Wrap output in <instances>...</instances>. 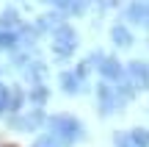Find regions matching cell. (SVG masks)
I'll return each instance as SVG.
<instances>
[{"label": "cell", "instance_id": "7a4b0ae2", "mask_svg": "<svg viewBox=\"0 0 149 147\" xmlns=\"http://www.w3.org/2000/svg\"><path fill=\"white\" fill-rule=\"evenodd\" d=\"M74 47V33L72 31H61L58 33V42H55V50L58 53H66V50Z\"/></svg>", "mask_w": 149, "mask_h": 147}, {"label": "cell", "instance_id": "3957f363", "mask_svg": "<svg viewBox=\"0 0 149 147\" xmlns=\"http://www.w3.org/2000/svg\"><path fill=\"white\" fill-rule=\"evenodd\" d=\"M130 136H133V142H135V147H149V131H133L130 133Z\"/></svg>", "mask_w": 149, "mask_h": 147}, {"label": "cell", "instance_id": "8fae6325", "mask_svg": "<svg viewBox=\"0 0 149 147\" xmlns=\"http://www.w3.org/2000/svg\"><path fill=\"white\" fill-rule=\"evenodd\" d=\"M8 147H14V144H8Z\"/></svg>", "mask_w": 149, "mask_h": 147}, {"label": "cell", "instance_id": "8992f818", "mask_svg": "<svg viewBox=\"0 0 149 147\" xmlns=\"http://www.w3.org/2000/svg\"><path fill=\"white\" fill-rule=\"evenodd\" d=\"M113 33H116V42H119V44H127V42H130V36H127V31H124V28H116Z\"/></svg>", "mask_w": 149, "mask_h": 147}, {"label": "cell", "instance_id": "277c9868", "mask_svg": "<svg viewBox=\"0 0 149 147\" xmlns=\"http://www.w3.org/2000/svg\"><path fill=\"white\" fill-rule=\"evenodd\" d=\"M17 22H19V20H17V14H14V11H6V14L0 17V25H6V28H14Z\"/></svg>", "mask_w": 149, "mask_h": 147}, {"label": "cell", "instance_id": "5b68a950", "mask_svg": "<svg viewBox=\"0 0 149 147\" xmlns=\"http://www.w3.org/2000/svg\"><path fill=\"white\" fill-rule=\"evenodd\" d=\"M133 14H141L138 20H141V22H149V8H146L144 3H138V6H133Z\"/></svg>", "mask_w": 149, "mask_h": 147}, {"label": "cell", "instance_id": "ba28073f", "mask_svg": "<svg viewBox=\"0 0 149 147\" xmlns=\"http://www.w3.org/2000/svg\"><path fill=\"white\" fill-rule=\"evenodd\" d=\"M14 44V36L11 33H0V47H11Z\"/></svg>", "mask_w": 149, "mask_h": 147}, {"label": "cell", "instance_id": "6da1fadb", "mask_svg": "<svg viewBox=\"0 0 149 147\" xmlns=\"http://www.w3.org/2000/svg\"><path fill=\"white\" fill-rule=\"evenodd\" d=\"M50 125H53V133L58 139H64V142H74V139L80 136V125L72 117H53Z\"/></svg>", "mask_w": 149, "mask_h": 147}, {"label": "cell", "instance_id": "30bf717a", "mask_svg": "<svg viewBox=\"0 0 149 147\" xmlns=\"http://www.w3.org/2000/svg\"><path fill=\"white\" fill-rule=\"evenodd\" d=\"M36 147H55V144H53V142H47V139H44V142H39Z\"/></svg>", "mask_w": 149, "mask_h": 147}, {"label": "cell", "instance_id": "52a82bcc", "mask_svg": "<svg viewBox=\"0 0 149 147\" xmlns=\"http://www.w3.org/2000/svg\"><path fill=\"white\" fill-rule=\"evenodd\" d=\"M116 144H119V147H135L133 136H119V139H116Z\"/></svg>", "mask_w": 149, "mask_h": 147}, {"label": "cell", "instance_id": "9c48e42d", "mask_svg": "<svg viewBox=\"0 0 149 147\" xmlns=\"http://www.w3.org/2000/svg\"><path fill=\"white\" fill-rule=\"evenodd\" d=\"M64 89H66V92H74V89H77V86H74V78L64 75Z\"/></svg>", "mask_w": 149, "mask_h": 147}]
</instances>
